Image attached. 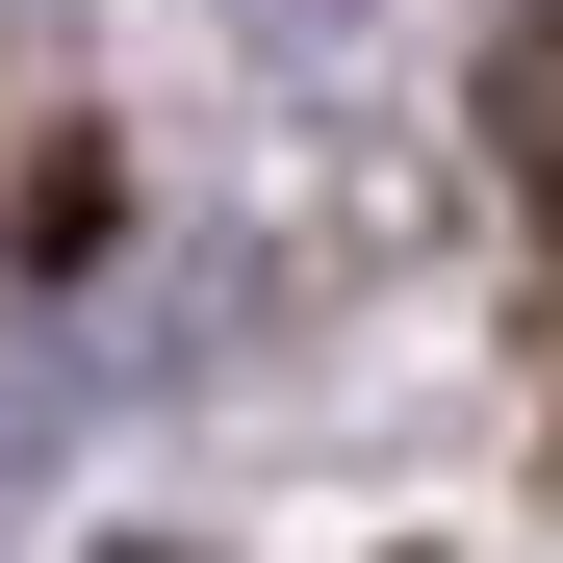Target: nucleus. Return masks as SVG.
I'll list each match as a JSON object with an SVG mask.
<instances>
[{
    "label": "nucleus",
    "mask_w": 563,
    "mask_h": 563,
    "mask_svg": "<svg viewBox=\"0 0 563 563\" xmlns=\"http://www.w3.org/2000/svg\"><path fill=\"white\" fill-rule=\"evenodd\" d=\"M129 563H179V538H129Z\"/></svg>",
    "instance_id": "f257e3e1"
}]
</instances>
